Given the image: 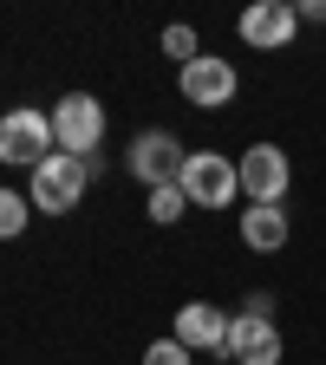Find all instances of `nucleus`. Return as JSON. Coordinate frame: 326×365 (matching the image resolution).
<instances>
[{
    "instance_id": "nucleus-6",
    "label": "nucleus",
    "mask_w": 326,
    "mask_h": 365,
    "mask_svg": "<svg viewBox=\"0 0 326 365\" xmlns=\"http://www.w3.org/2000/svg\"><path fill=\"white\" fill-rule=\"evenodd\" d=\"M183 137H170L163 124H151V130H137L131 137V150H124V170H131V182H144V190H163V182H176L183 176Z\"/></svg>"
},
{
    "instance_id": "nucleus-7",
    "label": "nucleus",
    "mask_w": 326,
    "mask_h": 365,
    "mask_svg": "<svg viewBox=\"0 0 326 365\" xmlns=\"http://www.w3.org/2000/svg\"><path fill=\"white\" fill-rule=\"evenodd\" d=\"M235 176H242V196L248 202H287V190H294V157L281 144H248L235 157Z\"/></svg>"
},
{
    "instance_id": "nucleus-15",
    "label": "nucleus",
    "mask_w": 326,
    "mask_h": 365,
    "mask_svg": "<svg viewBox=\"0 0 326 365\" xmlns=\"http://www.w3.org/2000/svg\"><path fill=\"white\" fill-rule=\"evenodd\" d=\"M144 365H196V352L183 346V339H170V333H163V339H151V346H144Z\"/></svg>"
},
{
    "instance_id": "nucleus-10",
    "label": "nucleus",
    "mask_w": 326,
    "mask_h": 365,
    "mask_svg": "<svg viewBox=\"0 0 326 365\" xmlns=\"http://www.w3.org/2000/svg\"><path fill=\"white\" fill-rule=\"evenodd\" d=\"M228 319L235 313H222L215 300H183L176 319H170V339H183L190 352H222L228 346Z\"/></svg>"
},
{
    "instance_id": "nucleus-3",
    "label": "nucleus",
    "mask_w": 326,
    "mask_h": 365,
    "mask_svg": "<svg viewBox=\"0 0 326 365\" xmlns=\"http://www.w3.org/2000/svg\"><path fill=\"white\" fill-rule=\"evenodd\" d=\"M176 182H183V196H190V209H228V202L242 196L235 157H222V150H190Z\"/></svg>"
},
{
    "instance_id": "nucleus-9",
    "label": "nucleus",
    "mask_w": 326,
    "mask_h": 365,
    "mask_svg": "<svg viewBox=\"0 0 326 365\" xmlns=\"http://www.w3.org/2000/svg\"><path fill=\"white\" fill-rule=\"evenodd\" d=\"M222 359H228V365H281V359H287V339H281V327H274V319L235 313V319H228Z\"/></svg>"
},
{
    "instance_id": "nucleus-4",
    "label": "nucleus",
    "mask_w": 326,
    "mask_h": 365,
    "mask_svg": "<svg viewBox=\"0 0 326 365\" xmlns=\"http://www.w3.org/2000/svg\"><path fill=\"white\" fill-rule=\"evenodd\" d=\"M53 144L66 150V157H98V144H105V105L91 98V91H66V98L53 105Z\"/></svg>"
},
{
    "instance_id": "nucleus-5",
    "label": "nucleus",
    "mask_w": 326,
    "mask_h": 365,
    "mask_svg": "<svg viewBox=\"0 0 326 365\" xmlns=\"http://www.w3.org/2000/svg\"><path fill=\"white\" fill-rule=\"evenodd\" d=\"M176 91H183V105H196V111H228L235 91H242V72H235V59L203 53V59H190L176 72Z\"/></svg>"
},
{
    "instance_id": "nucleus-16",
    "label": "nucleus",
    "mask_w": 326,
    "mask_h": 365,
    "mask_svg": "<svg viewBox=\"0 0 326 365\" xmlns=\"http://www.w3.org/2000/svg\"><path fill=\"white\" fill-rule=\"evenodd\" d=\"M242 313H261V319H274V294H268V287H255V294L242 300Z\"/></svg>"
},
{
    "instance_id": "nucleus-2",
    "label": "nucleus",
    "mask_w": 326,
    "mask_h": 365,
    "mask_svg": "<svg viewBox=\"0 0 326 365\" xmlns=\"http://www.w3.org/2000/svg\"><path fill=\"white\" fill-rule=\"evenodd\" d=\"M53 111H33V105H14L0 111V163H26V176L53 157Z\"/></svg>"
},
{
    "instance_id": "nucleus-8",
    "label": "nucleus",
    "mask_w": 326,
    "mask_h": 365,
    "mask_svg": "<svg viewBox=\"0 0 326 365\" xmlns=\"http://www.w3.org/2000/svg\"><path fill=\"white\" fill-rule=\"evenodd\" d=\"M235 33H242V46H255V53H287V46L300 39V7L294 0H255V7H242Z\"/></svg>"
},
{
    "instance_id": "nucleus-1",
    "label": "nucleus",
    "mask_w": 326,
    "mask_h": 365,
    "mask_svg": "<svg viewBox=\"0 0 326 365\" xmlns=\"http://www.w3.org/2000/svg\"><path fill=\"white\" fill-rule=\"evenodd\" d=\"M85 190H91V170H85V157H66V150H53L26 176V202L39 215H72L85 202Z\"/></svg>"
},
{
    "instance_id": "nucleus-14",
    "label": "nucleus",
    "mask_w": 326,
    "mask_h": 365,
    "mask_svg": "<svg viewBox=\"0 0 326 365\" xmlns=\"http://www.w3.org/2000/svg\"><path fill=\"white\" fill-rule=\"evenodd\" d=\"M163 53L176 59V72L190 66V59H203V39H196V26H163Z\"/></svg>"
},
{
    "instance_id": "nucleus-17",
    "label": "nucleus",
    "mask_w": 326,
    "mask_h": 365,
    "mask_svg": "<svg viewBox=\"0 0 326 365\" xmlns=\"http://www.w3.org/2000/svg\"><path fill=\"white\" fill-rule=\"evenodd\" d=\"M307 20H313V26H326V0H300V26H307Z\"/></svg>"
},
{
    "instance_id": "nucleus-13",
    "label": "nucleus",
    "mask_w": 326,
    "mask_h": 365,
    "mask_svg": "<svg viewBox=\"0 0 326 365\" xmlns=\"http://www.w3.org/2000/svg\"><path fill=\"white\" fill-rule=\"evenodd\" d=\"M26 215H33V202H26L20 190H7V182H0V242L26 235Z\"/></svg>"
},
{
    "instance_id": "nucleus-11",
    "label": "nucleus",
    "mask_w": 326,
    "mask_h": 365,
    "mask_svg": "<svg viewBox=\"0 0 326 365\" xmlns=\"http://www.w3.org/2000/svg\"><path fill=\"white\" fill-rule=\"evenodd\" d=\"M235 235H242L248 255H281L287 235H294V215H287V202H248L242 222H235Z\"/></svg>"
},
{
    "instance_id": "nucleus-12",
    "label": "nucleus",
    "mask_w": 326,
    "mask_h": 365,
    "mask_svg": "<svg viewBox=\"0 0 326 365\" xmlns=\"http://www.w3.org/2000/svg\"><path fill=\"white\" fill-rule=\"evenodd\" d=\"M183 209H190V196H183V182H163V190H144V215H151L157 228H176V222H183Z\"/></svg>"
}]
</instances>
